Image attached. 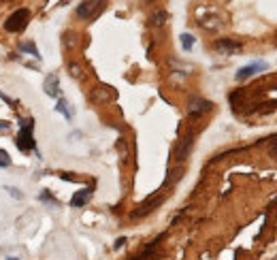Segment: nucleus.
Masks as SVG:
<instances>
[{
    "label": "nucleus",
    "mask_w": 277,
    "mask_h": 260,
    "mask_svg": "<svg viewBox=\"0 0 277 260\" xmlns=\"http://www.w3.org/2000/svg\"><path fill=\"white\" fill-rule=\"evenodd\" d=\"M266 68H269V64H266L264 60H254V62H249V64L241 66V68L237 70L235 79H237V81H245V79L254 77V75H258V73H262V70H266Z\"/></svg>",
    "instance_id": "4"
},
{
    "label": "nucleus",
    "mask_w": 277,
    "mask_h": 260,
    "mask_svg": "<svg viewBox=\"0 0 277 260\" xmlns=\"http://www.w3.org/2000/svg\"><path fill=\"white\" fill-rule=\"evenodd\" d=\"M22 51H26V53H30L32 58H41L39 56V49H37V45H34L32 41H26V43H22V47H20Z\"/></svg>",
    "instance_id": "13"
},
{
    "label": "nucleus",
    "mask_w": 277,
    "mask_h": 260,
    "mask_svg": "<svg viewBox=\"0 0 277 260\" xmlns=\"http://www.w3.org/2000/svg\"><path fill=\"white\" fill-rule=\"evenodd\" d=\"M92 192H94V188H83V190H79L73 199H70V207H83V205H87V201L92 199Z\"/></svg>",
    "instance_id": "10"
},
{
    "label": "nucleus",
    "mask_w": 277,
    "mask_h": 260,
    "mask_svg": "<svg viewBox=\"0 0 277 260\" xmlns=\"http://www.w3.org/2000/svg\"><path fill=\"white\" fill-rule=\"evenodd\" d=\"M7 190H9V192H11V194L15 196V199H22V194H20V192H17V190H15V188H7Z\"/></svg>",
    "instance_id": "19"
},
{
    "label": "nucleus",
    "mask_w": 277,
    "mask_h": 260,
    "mask_svg": "<svg viewBox=\"0 0 277 260\" xmlns=\"http://www.w3.org/2000/svg\"><path fill=\"white\" fill-rule=\"evenodd\" d=\"M269 154H271V158L277 160V137H273L271 143H269Z\"/></svg>",
    "instance_id": "17"
},
{
    "label": "nucleus",
    "mask_w": 277,
    "mask_h": 260,
    "mask_svg": "<svg viewBox=\"0 0 277 260\" xmlns=\"http://www.w3.org/2000/svg\"><path fill=\"white\" fill-rule=\"evenodd\" d=\"M166 11H162V9H160V11H156L154 15L149 17V22H151V26H164V22H166Z\"/></svg>",
    "instance_id": "12"
},
{
    "label": "nucleus",
    "mask_w": 277,
    "mask_h": 260,
    "mask_svg": "<svg viewBox=\"0 0 277 260\" xmlns=\"http://www.w3.org/2000/svg\"><path fill=\"white\" fill-rule=\"evenodd\" d=\"M0 98H3L5 103H9V105H15V101H13V98H9V96H7V94H3V92H0Z\"/></svg>",
    "instance_id": "18"
},
{
    "label": "nucleus",
    "mask_w": 277,
    "mask_h": 260,
    "mask_svg": "<svg viewBox=\"0 0 277 260\" xmlns=\"http://www.w3.org/2000/svg\"><path fill=\"white\" fill-rule=\"evenodd\" d=\"M275 260H277V258H275Z\"/></svg>",
    "instance_id": "23"
},
{
    "label": "nucleus",
    "mask_w": 277,
    "mask_h": 260,
    "mask_svg": "<svg viewBox=\"0 0 277 260\" xmlns=\"http://www.w3.org/2000/svg\"><path fill=\"white\" fill-rule=\"evenodd\" d=\"M124 243H126V239H124V237H120L118 241H115V249H118V247H122Z\"/></svg>",
    "instance_id": "20"
},
{
    "label": "nucleus",
    "mask_w": 277,
    "mask_h": 260,
    "mask_svg": "<svg viewBox=\"0 0 277 260\" xmlns=\"http://www.w3.org/2000/svg\"><path fill=\"white\" fill-rule=\"evenodd\" d=\"M20 124H22V130H20V134H17V139H15L17 149H20L22 154H30V151L37 149V141H34V134H32L34 122H32V118H28V120L22 118Z\"/></svg>",
    "instance_id": "1"
},
{
    "label": "nucleus",
    "mask_w": 277,
    "mask_h": 260,
    "mask_svg": "<svg viewBox=\"0 0 277 260\" xmlns=\"http://www.w3.org/2000/svg\"><path fill=\"white\" fill-rule=\"evenodd\" d=\"M39 199L43 201V203H47V205H53V207H56V205H60L56 199H53V196L49 194V190H43L41 194H39Z\"/></svg>",
    "instance_id": "15"
},
{
    "label": "nucleus",
    "mask_w": 277,
    "mask_h": 260,
    "mask_svg": "<svg viewBox=\"0 0 277 260\" xmlns=\"http://www.w3.org/2000/svg\"><path fill=\"white\" fill-rule=\"evenodd\" d=\"M7 166H11V156L5 149H0V168H7Z\"/></svg>",
    "instance_id": "16"
},
{
    "label": "nucleus",
    "mask_w": 277,
    "mask_h": 260,
    "mask_svg": "<svg viewBox=\"0 0 277 260\" xmlns=\"http://www.w3.org/2000/svg\"><path fill=\"white\" fill-rule=\"evenodd\" d=\"M9 260H17V258H9Z\"/></svg>",
    "instance_id": "22"
},
{
    "label": "nucleus",
    "mask_w": 277,
    "mask_h": 260,
    "mask_svg": "<svg viewBox=\"0 0 277 260\" xmlns=\"http://www.w3.org/2000/svg\"><path fill=\"white\" fill-rule=\"evenodd\" d=\"M192 145H194V134L190 132V134H186V137L179 141V145H177V151H175V156H177V160H183L188 154H190V149H192Z\"/></svg>",
    "instance_id": "9"
},
{
    "label": "nucleus",
    "mask_w": 277,
    "mask_h": 260,
    "mask_svg": "<svg viewBox=\"0 0 277 260\" xmlns=\"http://www.w3.org/2000/svg\"><path fill=\"white\" fill-rule=\"evenodd\" d=\"M213 47H216V51H220L222 56H232V53L243 49V43L237 39H218L213 43Z\"/></svg>",
    "instance_id": "6"
},
{
    "label": "nucleus",
    "mask_w": 277,
    "mask_h": 260,
    "mask_svg": "<svg viewBox=\"0 0 277 260\" xmlns=\"http://www.w3.org/2000/svg\"><path fill=\"white\" fill-rule=\"evenodd\" d=\"M9 128V122H0V130H7Z\"/></svg>",
    "instance_id": "21"
},
{
    "label": "nucleus",
    "mask_w": 277,
    "mask_h": 260,
    "mask_svg": "<svg viewBox=\"0 0 277 260\" xmlns=\"http://www.w3.org/2000/svg\"><path fill=\"white\" fill-rule=\"evenodd\" d=\"M162 199H164V194L160 192V194H156L154 199H147L143 205H139L137 207V211H132V218H141V216H145V213H149V211H154V207H158L160 203H162Z\"/></svg>",
    "instance_id": "8"
},
{
    "label": "nucleus",
    "mask_w": 277,
    "mask_h": 260,
    "mask_svg": "<svg viewBox=\"0 0 277 260\" xmlns=\"http://www.w3.org/2000/svg\"><path fill=\"white\" fill-rule=\"evenodd\" d=\"M107 7V0H83L81 5L77 7V17L81 20H94L98 17Z\"/></svg>",
    "instance_id": "3"
},
{
    "label": "nucleus",
    "mask_w": 277,
    "mask_h": 260,
    "mask_svg": "<svg viewBox=\"0 0 277 260\" xmlns=\"http://www.w3.org/2000/svg\"><path fill=\"white\" fill-rule=\"evenodd\" d=\"M56 111L62 113L66 120H73V109H70V105L64 101V98H58V105H56Z\"/></svg>",
    "instance_id": "11"
},
{
    "label": "nucleus",
    "mask_w": 277,
    "mask_h": 260,
    "mask_svg": "<svg viewBox=\"0 0 277 260\" xmlns=\"http://www.w3.org/2000/svg\"><path fill=\"white\" fill-rule=\"evenodd\" d=\"M211 109H213V103L205 101V98H190V103H188V115L190 118H201V115L209 113Z\"/></svg>",
    "instance_id": "5"
},
{
    "label": "nucleus",
    "mask_w": 277,
    "mask_h": 260,
    "mask_svg": "<svg viewBox=\"0 0 277 260\" xmlns=\"http://www.w3.org/2000/svg\"><path fill=\"white\" fill-rule=\"evenodd\" d=\"M179 39H181V47H183L186 51H192V47H194V41H196V39L192 37V34H188V32H183V34H181V37H179Z\"/></svg>",
    "instance_id": "14"
},
{
    "label": "nucleus",
    "mask_w": 277,
    "mask_h": 260,
    "mask_svg": "<svg viewBox=\"0 0 277 260\" xmlns=\"http://www.w3.org/2000/svg\"><path fill=\"white\" fill-rule=\"evenodd\" d=\"M43 90L45 94L51 96V98H62V92H60V77L56 73H51L45 77V83H43Z\"/></svg>",
    "instance_id": "7"
},
{
    "label": "nucleus",
    "mask_w": 277,
    "mask_h": 260,
    "mask_svg": "<svg viewBox=\"0 0 277 260\" xmlns=\"http://www.w3.org/2000/svg\"><path fill=\"white\" fill-rule=\"evenodd\" d=\"M28 22H30V11H28V9H17V11H13L11 15L7 17L5 30L7 32H22V30H26Z\"/></svg>",
    "instance_id": "2"
}]
</instances>
